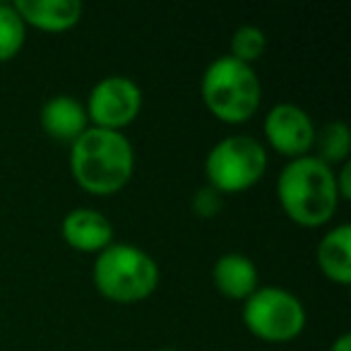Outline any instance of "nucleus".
<instances>
[{
    "instance_id": "nucleus-1",
    "label": "nucleus",
    "mask_w": 351,
    "mask_h": 351,
    "mask_svg": "<svg viewBox=\"0 0 351 351\" xmlns=\"http://www.w3.org/2000/svg\"><path fill=\"white\" fill-rule=\"evenodd\" d=\"M135 152L123 132L89 125L70 145V173L89 195L108 197L130 183Z\"/></svg>"
},
{
    "instance_id": "nucleus-2",
    "label": "nucleus",
    "mask_w": 351,
    "mask_h": 351,
    "mask_svg": "<svg viewBox=\"0 0 351 351\" xmlns=\"http://www.w3.org/2000/svg\"><path fill=\"white\" fill-rule=\"evenodd\" d=\"M277 197L284 215L308 229L325 226L341 202L335 169L313 154L291 159L284 166L277 178Z\"/></svg>"
},
{
    "instance_id": "nucleus-3",
    "label": "nucleus",
    "mask_w": 351,
    "mask_h": 351,
    "mask_svg": "<svg viewBox=\"0 0 351 351\" xmlns=\"http://www.w3.org/2000/svg\"><path fill=\"white\" fill-rule=\"evenodd\" d=\"M200 94L207 111L226 125L248 123L263 101V84L253 65L239 63L231 56H219L205 68Z\"/></svg>"
},
{
    "instance_id": "nucleus-4",
    "label": "nucleus",
    "mask_w": 351,
    "mask_h": 351,
    "mask_svg": "<svg viewBox=\"0 0 351 351\" xmlns=\"http://www.w3.org/2000/svg\"><path fill=\"white\" fill-rule=\"evenodd\" d=\"M92 282L113 303H140L159 287V265L132 243H111L94 260Z\"/></svg>"
},
{
    "instance_id": "nucleus-5",
    "label": "nucleus",
    "mask_w": 351,
    "mask_h": 351,
    "mask_svg": "<svg viewBox=\"0 0 351 351\" xmlns=\"http://www.w3.org/2000/svg\"><path fill=\"white\" fill-rule=\"evenodd\" d=\"M267 171V149L250 135H229L205 156L207 186L221 197L245 193L263 181Z\"/></svg>"
},
{
    "instance_id": "nucleus-6",
    "label": "nucleus",
    "mask_w": 351,
    "mask_h": 351,
    "mask_svg": "<svg viewBox=\"0 0 351 351\" xmlns=\"http://www.w3.org/2000/svg\"><path fill=\"white\" fill-rule=\"evenodd\" d=\"M243 325L263 341L284 344L296 339L306 327L301 298L284 287H258L243 301Z\"/></svg>"
},
{
    "instance_id": "nucleus-7",
    "label": "nucleus",
    "mask_w": 351,
    "mask_h": 351,
    "mask_svg": "<svg viewBox=\"0 0 351 351\" xmlns=\"http://www.w3.org/2000/svg\"><path fill=\"white\" fill-rule=\"evenodd\" d=\"M89 125L123 132L142 111V89L125 75H108L92 87L84 104Z\"/></svg>"
},
{
    "instance_id": "nucleus-8",
    "label": "nucleus",
    "mask_w": 351,
    "mask_h": 351,
    "mask_svg": "<svg viewBox=\"0 0 351 351\" xmlns=\"http://www.w3.org/2000/svg\"><path fill=\"white\" fill-rule=\"evenodd\" d=\"M263 132L267 145L277 154L287 156L289 161L306 156L315 142V125L306 108L296 104H277L267 111L263 123Z\"/></svg>"
},
{
    "instance_id": "nucleus-9",
    "label": "nucleus",
    "mask_w": 351,
    "mask_h": 351,
    "mask_svg": "<svg viewBox=\"0 0 351 351\" xmlns=\"http://www.w3.org/2000/svg\"><path fill=\"white\" fill-rule=\"evenodd\" d=\"M60 236L73 250L99 255L104 248L113 243V226L101 212L89 210V207H77V210H70L63 217Z\"/></svg>"
},
{
    "instance_id": "nucleus-10",
    "label": "nucleus",
    "mask_w": 351,
    "mask_h": 351,
    "mask_svg": "<svg viewBox=\"0 0 351 351\" xmlns=\"http://www.w3.org/2000/svg\"><path fill=\"white\" fill-rule=\"evenodd\" d=\"M12 5L20 12L25 27H34L49 34L70 32L84 15L80 0H17Z\"/></svg>"
},
{
    "instance_id": "nucleus-11",
    "label": "nucleus",
    "mask_w": 351,
    "mask_h": 351,
    "mask_svg": "<svg viewBox=\"0 0 351 351\" xmlns=\"http://www.w3.org/2000/svg\"><path fill=\"white\" fill-rule=\"evenodd\" d=\"M39 123L51 140L68 142V145H73V142L89 128L84 104L77 101L75 97H68V94L51 97L49 101L41 106Z\"/></svg>"
},
{
    "instance_id": "nucleus-12",
    "label": "nucleus",
    "mask_w": 351,
    "mask_h": 351,
    "mask_svg": "<svg viewBox=\"0 0 351 351\" xmlns=\"http://www.w3.org/2000/svg\"><path fill=\"white\" fill-rule=\"evenodd\" d=\"M212 282L221 296L245 301L258 289V265L243 253H224L212 267Z\"/></svg>"
},
{
    "instance_id": "nucleus-13",
    "label": "nucleus",
    "mask_w": 351,
    "mask_h": 351,
    "mask_svg": "<svg viewBox=\"0 0 351 351\" xmlns=\"http://www.w3.org/2000/svg\"><path fill=\"white\" fill-rule=\"evenodd\" d=\"M317 267L330 282L346 284L351 282V226H332L317 243Z\"/></svg>"
},
{
    "instance_id": "nucleus-14",
    "label": "nucleus",
    "mask_w": 351,
    "mask_h": 351,
    "mask_svg": "<svg viewBox=\"0 0 351 351\" xmlns=\"http://www.w3.org/2000/svg\"><path fill=\"white\" fill-rule=\"evenodd\" d=\"M315 147L317 159L322 164L332 166L335 169L337 164H344L349 161V149H351V132L349 125L344 121H332L327 125H322V130H315Z\"/></svg>"
},
{
    "instance_id": "nucleus-15",
    "label": "nucleus",
    "mask_w": 351,
    "mask_h": 351,
    "mask_svg": "<svg viewBox=\"0 0 351 351\" xmlns=\"http://www.w3.org/2000/svg\"><path fill=\"white\" fill-rule=\"evenodd\" d=\"M27 41V27L15 5L0 3V63H8L22 51Z\"/></svg>"
},
{
    "instance_id": "nucleus-16",
    "label": "nucleus",
    "mask_w": 351,
    "mask_h": 351,
    "mask_svg": "<svg viewBox=\"0 0 351 351\" xmlns=\"http://www.w3.org/2000/svg\"><path fill=\"white\" fill-rule=\"evenodd\" d=\"M267 51V36L260 27L255 25H243L231 34L229 41V53L231 58H236L239 63L255 65Z\"/></svg>"
},
{
    "instance_id": "nucleus-17",
    "label": "nucleus",
    "mask_w": 351,
    "mask_h": 351,
    "mask_svg": "<svg viewBox=\"0 0 351 351\" xmlns=\"http://www.w3.org/2000/svg\"><path fill=\"white\" fill-rule=\"evenodd\" d=\"M193 210H195L197 217H215V215H219L221 195L217 191H212L210 186L202 188V191H197L195 197H193Z\"/></svg>"
},
{
    "instance_id": "nucleus-18",
    "label": "nucleus",
    "mask_w": 351,
    "mask_h": 351,
    "mask_svg": "<svg viewBox=\"0 0 351 351\" xmlns=\"http://www.w3.org/2000/svg\"><path fill=\"white\" fill-rule=\"evenodd\" d=\"M335 183L339 200H349L351 197V161H344L339 171H335Z\"/></svg>"
},
{
    "instance_id": "nucleus-19",
    "label": "nucleus",
    "mask_w": 351,
    "mask_h": 351,
    "mask_svg": "<svg viewBox=\"0 0 351 351\" xmlns=\"http://www.w3.org/2000/svg\"><path fill=\"white\" fill-rule=\"evenodd\" d=\"M330 351H351V335H341L332 341V349Z\"/></svg>"
},
{
    "instance_id": "nucleus-20",
    "label": "nucleus",
    "mask_w": 351,
    "mask_h": 351,
    "mask_svg": "<svg viewBox=\"0 0 351 351\" xmlns=\"http://www.w3.org/2000/svg\"><path fill=\"white\" fill-rule=\"evenodd\" d=\"M154 351H176V349H169V346H164V349H154Z\"/></svg>"
}]
</instances>
